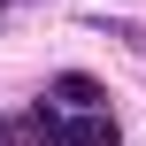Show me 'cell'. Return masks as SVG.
<instances>
[{
    "label": "cell",
    "instance_id": "3957f363",
    "mask_svg": "<svg viewBox=\"0 0 146 146\" xmlns=\"http://www.w3.org/2000/svg\"><path fill=\"white\" fill-rule=\"evenodd\" d=\"M0 8H15V0H0Z\"/></svg>",
    "mask_w": 146,
    "mask_h": 146
},
{
    "label": "cell",
    "instance_id": "6da1fadb",
    "mask_svg": "<svg viewBox=\"0 0 146 146\" xmlns=\"http://www.w3.org/2000/svg\"><path fill=\"white\" fill-rule=\"evenodd\" d=\"M31 115H38V139L46 146H123L115 139V115H62L54 100H38Z\"/></svg>",
    "mask_w": 146,
    "mask_h": 146
},
{
    "label": "cell",
    "instance_id": "7a4b0ae2",
    "mask_svg": "<svg viewBox=\"0 0 146 146\" xmlns=\"http://www.w3.org/2000/svg\"><path fill=\"white\" fill-rule=\"evenodd\" d=\"M46 100H54L62 115H108V85L85 77V69H62V77L46 85Z\"/></svg>",
    "mask_w": 146,
    "mask_h": 146
}]
</instances>
